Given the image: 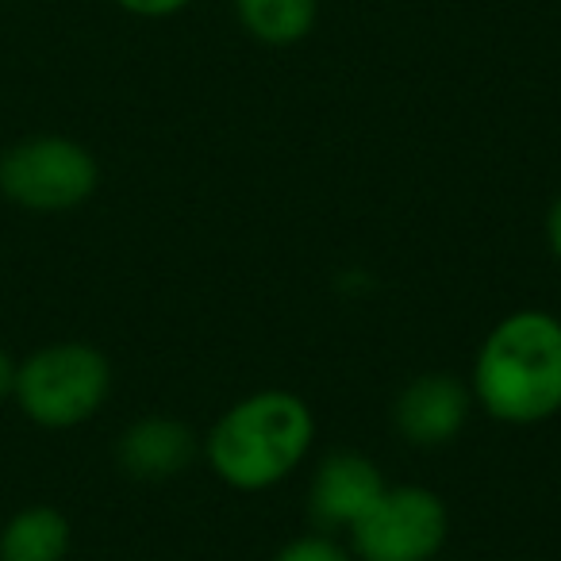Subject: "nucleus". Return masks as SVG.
Masks as SVG:
<instances>
[{"label": "nucleus", "instance_id": "obj_1", "mask_svg": "<svg viewBox=\"0 0 561 561\" xmlns=\"http://www.w3.org/2000/svg\"><path fill=\"white\" fill-rule=\"evenodd\" d=\"M473 404L496 423L535 427L561 412V316L523 308L484 335L473 362Z\"/></svg>", "mask_w": 561, "mask_h": 561}, {"label": "nucleus", "instance_id": "obj_2", "mask_svg": "<svg viewBox=\"0 0 561 561\" xmlns=\"http://www.w3.org/2000/svg\"><path fill=\"white\" fill-rule=\"evenodd\" d=\"M316 412L289 389H257L234 400L204 435L201 454L234 492H265L312 454Z\"/></svg>", "mask_w": 561, "mask_h": 561}, {"label": "nucleus", "instance_id": "obj_3", "mask_svg": "<svg viewBox=\"0 0 561 561\" xmlns=\"http://www.w3.org/2000/svg\"><path fill=\"white\" fill-rule=\"evenodd\" d=\"M112 397V362L101 346L62 339L20 358L16 408L43 431H70L89 423Z\"/></svg>", "mask_w": 561, "mask_h": 561}, {"label": "nucleus", "instance_id": "obj_4", "mask_svg": "<svg viewBox=\"0 0 561 561\" xmlns=\"http://www.w3.org/2000/svg\"><path fill=\"white\" fill-rule=\"evenodd\" d=\"M101 165L66 135H32L0 154V196L35 216H58L93 201Z\"/></svg>", "mask_w": 561, "mask_h": 561}, {"label": "nucleus", "instance_id": "obj_5", "mask_svg": "<svg viewBox=\"0 0 561 561\" xmlns=\"http://www.w3.org/2000/svg\"><path fill=\"white\" fill-rule=\"evenodd\" d=\"M450 538L443 496L423 484H389L351 527L358 561H435Z\"/></svg>", "mask_w": 561, "mask_h": 561}, {"label": "nucleus", "instance_id": "obj_6", "mask_svg": "<svg viewBox=\"0 0 561 561\" xmlns=\"http://www.w3.org/2000/svg\"><path fill=\"white\" fill-rule=\"evenodd\" d=\"M473 412V389L454 374H420L400 389L392 404V427L408 446L438 450L466 431Z\"/></svg>", "mask_w": 561, "mask_h": 561}, {"label": "nucleus", "instance_id": "obj_7", "mask_svg": "<svg viewBox=\"0 0 561 561\" xmlns=\"http://www.w3.org/2000/svg\"><path fill=\"white\" fill-rule=\"evenodd\" d=\"M389 489L374 458L358 450H331L308 484V515L320 530H351L374 500Z\"/></svg>", "mask_w": 561, "mask_h": 561}, {"label": "nucleus", "instance_id": "obj_8", "mask_svg": "<svg viewBox=\"0 0 561 561\" xmlns=\"http://www.w3.org/2000/svg\"><path fill=\"white\" fill-rule=\"evenodd\" d=\"M201 458V438L188 423L173 415H142L127 423L116 438V461L131 481L162 484L188 473V466Z\"/></svg>", "mask_w": 561, "mask_h": 561}, {"label": "nucleus", "instance_id": "obj_9", "mask_svg": "<svg viewBox=\"0 0 561 561\" xmlns=\"http://www.w3.org/2000/svg\"><path fill=\"white\" fill-rule=\"evenodd\" d=\"M73 527L50 504H27L0 527V561H66Z\"/></svg>", "mask_w": 561, "mask_h": 561}, {"label": "nucleus", "instance_id": "obj_10", "mask_svg": "<svg viewBox=\"0 0 561 561\" xmlns=\"http://www.w3.org/2000/svg\"><path fill=\"white\" fill-rule=\"evenodd\" d=\"M234 16L250 39L265 47H293L312 35L320 0H234Z\"/></svg>", "mask_w": 561, "mask_h": 561}, {"label": "nucleus", "instance_id": "obj_11", "mask_svg": "<svg viewBox=\"0 0 561 561\" xmlns=\"http://www.w3.org/2000/svg\"><path fill=\"white\" fill-rule=\"evenodd\" d=\"M270 561H354V553L343 542H335L328 530H312V535L285 542Z\"/></svg>", "mask_w": 561, "mask_h": 561}, {"label": "nucleus", "instance_id": "obj_12", "mask_svg": "<svg viewBox=\"0 0 561 561\" xmlns=\"http://www.w3.org/2000/svg\"><path fill=\"white\" fill-rule=\"evenodd\" d=\"M119 9H127L131 16H142V20H165V16H178L185 12L193 0H116Z\"/></svg>", "mask_w": 561, "mask_h": 561}, {"label": "nucleus", "instance_id": "obj_13", "mask_svg": "<svg viewBox=\"0 0 561 561\" xmlns=\"http://www.w3.org/2000/svg\"><path fill=\"white\" fill-rule=\"evenodd\" d=\"M16 369H20V362L0 346V404L12 400V392H16Z\"/></svg>", "mask_w": 561, "mask_h": 561}, {"label": "nucleus", "instance_id": "obj_14", "mask_svg": "<svg viewBox=\"0 0 561 561\" xmlns=\"http://www.w3.org/2000/svg\"><path fill=\"white\" fill-rule=\"evenodd\" d=\"M546 239H550V254L561 265V196L550 204V216H546Z\"/></svg>", "mask_w": 561, "mask_h": 561}]
</instances>
